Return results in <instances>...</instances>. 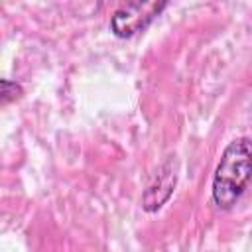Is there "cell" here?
Listing matches in <instances>:
<instances>
[{
    "label": "cell",
    "mask_w": 252,
    "mask_h": 252,
    "mask_svg": "<svg viewBox=\"0 0 252 252\" xmlns=\"http://www.w3.org/2000/svg\"><path fill=\"white\" fill-rule=\"evenodd\" d=\"M252 181V138H236L226 144L215 167L211 197L217 209L230 211Z\"/></svg>",
    "instance_id": "6da1fadb"
},
{
    "label": "cell",
    "mask_w": 252,
    "mask_h": 252,
    "mask_svg": "<svg viewBox=\"0 0 252 252\" xmlns=\"http://www.w3.org/2000/svg\"><path fill=\"white\" fill-rule=\"evenodd\" d=\"M167 6V2H128L112 12L110 32L116 37H132L144 32Z\"/></svg>",
    "instance_id": "7a4b0ae2"
},
{
    "label": "cell",
    "mask_w": 252,
    "mask_h": 252,
    "mask_svg": "<svg viewBox=\"0 0 252 252\" xmlns=\"http://www.w3.org/2000/svg\"><path fill=\"white\" fill-rule=\"evenodd\" d=\"M177 183V173L173 167V161H165L158 167L154 179L150 181V185L146 187L144 195H142V207L148 213L158 211L173 193V187Z\"/></svg>",
    "instance_id": "3957f363"
},
{
    "label": "cell",
    "mask_w": 252,
    "mask_h": 252,
    "mask_svg": "<svg viewBox=\"0 0 252 252\" xmlns=\"http://www.w3.org/2000/svg\"><path fill=\"white\" fill-rule=\"evenodd\" d=\"M2 104H8L12 100H16L20 94H22V87L16 83V81H10V79H2Z\"/></svg>",
    "instance_id": "277c9868"
}]
</instances>
